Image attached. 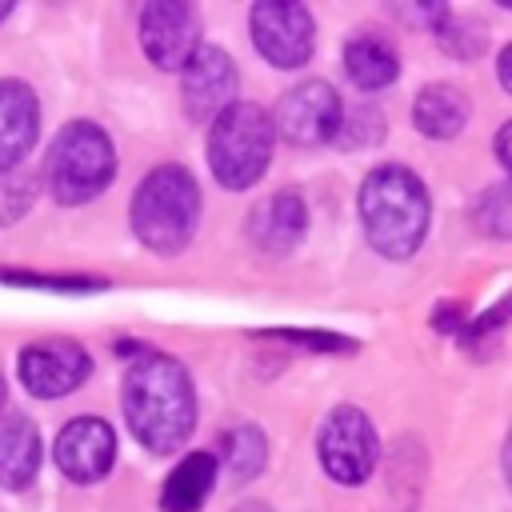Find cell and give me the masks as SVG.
Listing matches in <instances>:
<instances>
[{"label":"cell","mask_w":512,"mask_h":512,"mask_svg":"<svg viewBox=\"0 0 512 512\" xmlns=\"http://www.w3.org/2000/svg\"><path fill=\"white\" fill-rule=\"evenodd\" d=\"M272 124L288 144L316 148V144H328L340 136L344 108H340V96L328 80H304L280 96Z\"/></svg>","instance_id":"obj_7"},{"label":"cell","mask_w":512,"mask_h":512,"mask_svg":"<svg viewBox=\"0 0 512 512\" xmlns=\"http://www.w3.org/2000/svg\"><path fill=\"white\" fill-rule=\"evenodd\" d=\"M380 460L376 432L360 408H332L320 428V464L336 484H360Z\"/></svg>","instance_id":"obj_8"},{"label":"cell","mask_w":512,"mask_h":512,"mask_svg":"<svg viewBox=\"0 0 512 512\" xmlns=\"http://www.w3.org/2000/svg\"><path fill=\"white\" fill-rule=\"evenodd\" d=\"M236 64L220 48H200L184 68V112L192 120H216L236 104Z\"/></svg>","instance_id":"obj_12"},{"label":"cell","mask_w":512,"mask_h":512,"mask_svg":"<svg viewBox=\"0 0 512 512\" xmlns=\"http://www.w3.org/2000/svg\"><path fill=\"white\" fill-rule=\"evenodd\" d=\"M40 432L28 416H0V488H28L40 472Z\"/></svg>","instance_id":"obj_15"},{"label":"cell","mask_w":512,"mask_h":512,"mask_svg":"<svg viewBox=\"0 0 512 512\" xmlns=\"http://www.w3.org/2000/svg\"><path fill=\"white\" fill-rule=\"evenodd\" d=\"M344 72H348V80L356 88L376 92V88H388L400 76V56L384 36L360 32V36H352L344 44Z\"/></svg>","instance_id":"obj_16"},{"label":"cell","mask_w":512,"mask_h":512,"mask_svg":"<svg viewBox=\"0 0 512 512\" xmlns=\"http://www.w3.org/2000/svg\"><path fill=\"white\" fill-rule=\"evenodd\" d=\"M112 176H116V152L100 124L72 120L68 128H60V136L48 148V164H44L48 192L60 204H84L100 196Z\"/></svg>","instance_id":"obj_5"},{"label":"cell","mask_w":512,"mask_h":512,"mask_svg":"<svg viewBox=\"0 0 512 512\" xmlns=\"http://www.w3.org/2000/svg\"><path fill=\"white\" fill-rule=\"evenodd\" d=\"M16 368H20V384L32 396L56 400V396L76 392L92 376V356L76 340H40L20 352Z\"/></svg>","instance_id":"obj_10"},{"label":"cell","mask_w":512,"mask_h":512,"mask_svg":"<svg viewBox=\"0 0 512 512\" xmlns=\"http://www.w3.org/2000/svg\"><path fill=\"white\" fill-rule=\"evenodd\" d=\"M496 160L504 164V172H508V180H512V120L496 132Z\"/></svg>","instance_id":"obj_26"},{"label":"cell","mask_w":512,"mask_h":512,"mask_svg":"<svg viewBox=\"0 0 512 512\" xmlns=\"http://www.w3.org/2000/svg\"><path fill=\"white\" fill-rule=\"evenodd\" d=\"M496 76L504 84V92H512V44L500 52V64H496Z\"/></svg>","instance_id":"obj_27"},{"label":"cell","mask_w":512,"mask_h":512,"mask_svg":"<svg viewBox=\"0 0 512 512\" xmlns=\"http://www.w3.org/2000/svg\"><path fill=\"white\" fill-rule=\"evenodd\" d=\"M196 220H200V188L188 168L160 164L140 180L132 196V232L140 236L144 248L160 256H176L180 248H188Z\"/></svg>","instance_id":"obj_3"},{"label":"cell","mask_w":512,"mask_h":512,"mask_svg":"<svg viewBox=\"0 0 512 512\" xmlns=\"http://www.w3.org/2000/svg\"><path fill=\"white\" fill-rule=\"evenodd\" d=\"M124 416L148 452H176L196 428V392L180 360L140 352L124 372Z\"/></svg>","instance_id":"obj_1"},{"label":"cell","mask_w":512,"mask_h":512,"mask_svg":"<svg viewBox=\"0 0 512 512\" xmlns=\"http://www.w3.org/2000/svg\"><path fill=\"white\" fill-rule=\"evenodd\" d=\"M52 456L68 480L96 484L108 476V468L116 460V432H112V424H104L96 416H76L72 424L60 428Z\"/></svg>","instance_id":"obj_11"},{"label":"cell","mask_w":512,"mask_h":512,"mask_svg":"<svg viewBox=\"0 0 512 512\" xmlns=\"http://www.w3.org/2000/svg\"><path fill=\"white\" fill-rule=\"evenodd\" d=\"M428 192L404 164H380L360 184V224L368 244L388 260H408L428 236Z\"/></svg>","instance_id":"obj_2"},{"label":"cell","mask_w":512,"mask_h":512,"mask_svg":"<svg viewBox=\"0 0 512 512\" xmlns=\"http://www.w3.org/2000/svg\"><path fill=\"white\" fill-rule=\"evenodd\" d=\"M220 448H224V464H228V472H232L236 484H248L268 464V436L256 424L228 428L224 440H220Z\"/></svg>","instance_id":"obj_19"},{"label":"cell","mask_w":512,"mask_h":512,"mask_svg":"<svg viewBox=\"0 0 512 512\" xmlns=\"http://www.w3.org/2000/svg\"><path fill=\"white\" fill-rule=\"evenodd\" d=\"M308 228V208L296 192H272L248 212V240L268 256H288Z\"/></svg>","instance_id":"obj_13"},{"label":"cell","mask_w":512,"mask_h":512,"mask_svg":"<svg viewBox=\"0 0 512 512\" xmlns=\"http://www.w3.org/2000/svg\"><path fill=\"white\" fill-rule=\"evenodd\" d=\"M212 484H216V456L212 452H192L168 472L164 492H160V508L164 512H196L208 500Z\"/></svg>","instance_id":"obj_17"},{"label":"cell","mask_w":512,"mask_h":512,"mask_svg":"<svg viewBox=\"0 0 512 512\" xmlns=\"http://www.w3.org/2000/svg\"><path fill=\"white\" fill-rule=\"evenodd\" d=\"M432 32H436L440 48H444L448 56H456V60H472V56H480L484 44H488L484 28H476L472 20H464V16H456V12H448Z\"/></svg>","instance_id":"obj_21"},{"label":"cell","mask_w":512,"mask_h":512,"mask_svg":"<svg viewBox=\"0 0 512 512\" xmlns=\"http://www.w3.org/2000/svg\"><path fill=\"white\" fill-rule=\"evenodd\" d=\"M32 200H36V180L28 176V172H4L0 176V228L4 224H12V220H20L28 208H32Z\"/></svg>","instance_id":"obj_22"},{"label":"cell","mask_w":512,"mask_h":512,"mask_svg":"<svg viewBox=\"0 0 512 512\" xmlns=\"http://www.w3.org/2000/svg\"><path fill=\"white\" fill-rule=\"evenodd\" d=\"M504 472H508V484H512V432H508V444H504Z\"/></svg>","instance_id":"obj_28"},{"label":"cell","mask_w":512,"mask_h":512,"mask_svg":"<svg viewBox=\"0 0 512 512\" xmlns=\"http://www.w3.org/2000/svg\"><path fill=\"white\" fill-rule=\"evenodd\" d=\"M40 104L24 80H0V176L16 172L36 144Z\"/></svg>","instance_id":"obj_14"},{"label":"cell","mask_w":512,"mask_h":512,"mask_svg":"<svg viewBox=\"0 0 512 512\" xmlns=\"http://www.w3.org/2000/svg\"><path fill=\"white\" fill-rule=\"evenodd\" d=\"M412 124L428 140H448L468 124V100L452 84H428L412 104Z\"/></svg>","instance_id":"obj_18"},{"label":"cell","mask_w":512,"mask_h":512,"mask_svg":"<svg viewBox=\"0 0 512 512\" xmlns=\"http://www.w3.org/2000/svg\"><path fill=\"white\" fill-rule=\"evenodd\" d=\"M8 12H12V4H8V0H0V20H4Z\"/></svg>","instance_id":"obj_30"},{"label":"cell","mask_w":512,"mask_h":512,"mask_svg":"<svg viewBox=\"0 0 512 512\" xmlns=\"http://www.w3.org/2000/svg\"><path fill=\"white\" fill-rule=\"evenodd\" d=\"M140 44H144V56L164 68V72H176V68H188L192 56L200 52V16L192 4L184 0H152L144 4L140 12Z\"/></svg>","instance_id":"obj_9"},{"label":"cell","mask_w":512,"mask_h":512,"mask_svg":"<svg viewBox=\"0 0 512 512\" xmlns=\"http://www.w3.org/2000/svg\"><path fill=\"white\" fill-rule=\"evenodd\" d=\"M236 512H272V508H268V504H240Z\"/></svg>","instance_id":"obj_29"},{"label":"cell","mask_w":512,"mask_h":512,"mask_svg":"<svg viewBox=\"0 0 512 512\" xmlns=\"http://www.w3.org/2000/svg\"><path fill=\"white\" fill-rule=\"evenodd\" d=\"M272 140H276L272 116L260 104L236 100L228 112H220L212 120V132H208V164H212V176L224 188H232V192L252 188L268 172Z\"/></svg>","instance_id":"obj_4"},{"label":"cell","mask_w":512,"mask_h":512,"mask_svg":"<svg viewBox=\"0 0 512 512\" xmlns=\"http://www.w3.org/2000/svg\"><path fill=\"white\" fill-rule=\"evenodd\" d=\"M4 284H32V288H52V292H92L100 288V280H84V276H36V272H12L0 268Z\"/></svg>","instance_id":"obj_24"},{"label":"cell","mask_w":512,"mask_h":512,"mask_svg":"<svg viewBox=\"0 0 512 512\" xmlns=\"http://www.w3.org/2000/svg\"><path fill=\"white\" fill-rule=\"evenodd\" d=\"M380 136H384L380 112H376V108H352V112L344 116L336 140H340L344 148H360V144H372V140H380Z\"/></svg>","instance_id":"obj_23"},{"label":"cell","mask_w":512,"mask_h":512,"mask_svg":"<svg viewBox=\"0 0 512 512\" xmlns=\"http://www.w3.org/2000/svg\"><path fill=\"white\" fill-rule=\"evenodd\" d=\"M264 336H276V340H288V344H304L312 352H352L356 348L352 340L332 336V332H288V328H276V332H264Z\"/></svg>","instance_id":"obj_25"},{"label":"cell","mask_w":512,"mask_h":512,"mask_svg":"<svg viewBox=\"0 0 512 512\" xmlns=\"http://www.w3.org/2000/svg\"><path fill=\"white\" fill-rule=\"evenodd\" d=\"M248 24H252L256 52L272 68L308 64L312 44H316V36H312L316 28H312V16H308L304 4H296V0H260V4H252Z\"/></svg>","instance_id":"obj_6"},{"label":"cell","mask_w":512,"mask_h":512,"mask_svg":"<svg viewBox=\"0 0 512 512\" xmlns=\"http://www.w3.org/2000/svg\"><path fill=\"white\" fill-rule=\"evenodd\" d=\"M0 404H4V376H0Z\"/></svg>","instance_id":"obj_31"},{"label":"cell","mask_w":512,"mask_h":512,"mask_svg":"<svg viewBox=\"0 0 512 512\" xmlns=\"http://www.w3.org/2000/svg\"><path fill=\"white\" fill-rule=\"evenodd\" d=\"M472 220L480 232H488L496 240H512V180L484 188L480 200L472 204Z\"/></svg>","instance_id":"obj_20"}]
</instances>
